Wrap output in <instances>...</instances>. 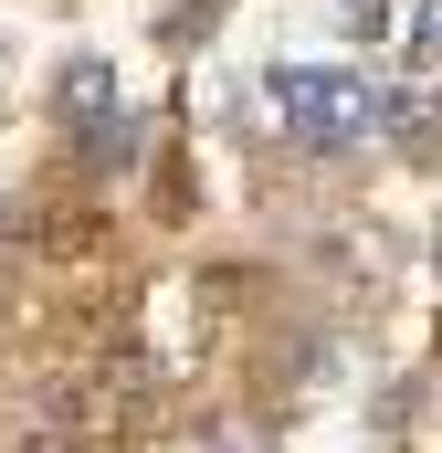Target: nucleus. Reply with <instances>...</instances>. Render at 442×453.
I'll use <instances>...</instances> for the list:
<instances>
[{
    "mask_svg": "<svg viewBox=\"0 0 442 453\" xmlns=\"http://www.w3.org/2000/svg\"><path fill=\"white\" fill-rule=\"evenodd\" d=\"M411 42H422V64H442V0H422V32Z\"/></svg>",
    "mask_w": 442,
    "mask_h": 453,
    "instance_id": "nucleus-3",
    "label": "nucleus"
},
{
    "mask_svg": "<svg viewBox=\"0 0 442 453\" xmlns=\"http://www.w3.org/2000/svg\"><path fill=\"white\" fill-rule=\"evenodd\" d=\"M274 116H285L306 148H347V137L379 127V106H369L347 74H316V64H274Z\"/></svg>",
    "mask_w": 442,
    "mask_h": 453,
    "instance_id": "nucleus-1",
    "label": "nucleus"
},
{
    "mask_svg": "<svg viewBox=\"0 0 442 453\" xmlns=\"http://www.w3.org/2000/svg\"><path fill=\"white\" fill-rule=\"evenodd\" d=\"M53 96H64V116L106 127V116H116V74H106V64H64V85H53Z\"/></svg>",
    "mask_w": 442,
    "mask_h": 453,
    "instance_id": "nucleus-2",
    "label": "nucleus"
}]
</instances>
